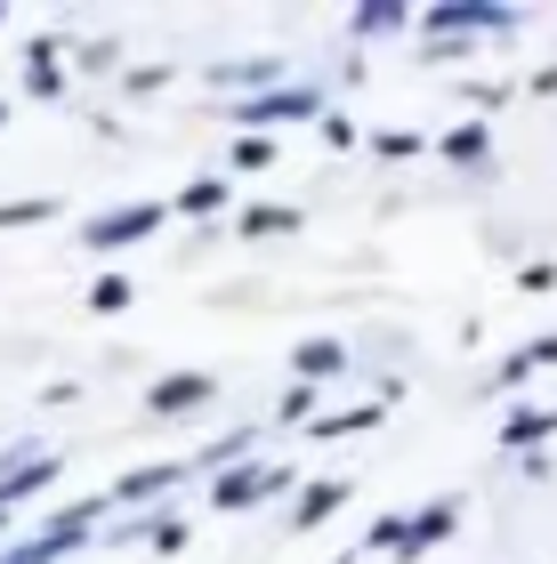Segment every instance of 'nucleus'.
Returning a JSON list of instances; mask_svg holds the SVG:
<instances>
[{"instance_id":"nucleus-17","label":"nucleus","mask_w":557,"mask_h":564,"mask_svg":"<svg viewBox=\"0 0 557 564\" xmlns=\"http://www.w3.org/2000/svg\"><path fill=\"white\" fill-rule=\"evenodd\" d=\"M549 364H557V330H542V339H525V347L510 355V364H501V388L517 395L525 379H534V371H549Z\"/></svg>"},{"instance_id":"nucleus-10","label":"nucleus","mask_w":557,"mask_h":564,"mask_svg":"<svg viewBox=\"0 0 557 564\" xmlns=\"http://www.w3.org/2000/svg\"><path fill=\"white\" fill-rule=\"evenodd\" d=\"M340 364H347V347L332 339V330H315V339L291 347V379H299V388H323V379H340Z\"/></svg>"},{"instance_id":"nucleus-28","label":"nucleus","mask_w":557,"mask_h":564,"mask_svg":"<svg viewBox=\"0 0 557 564\" xmlns=\"http://www.w3.org/2000/svg\"><path fill=\"white\" fill-rule=\"evenodd\" d=\"M162 82H170V65H138V73H130V82H121V89H130V97H154Z\"/></svg>"},{"instance_id":"nucleus-25","label":"nucleus","mask_w":557,"mask_h":564,"mask_svg":"<svg viewBox=\"0 0 557 564\" xmlns=\"http://www.w3.org/2000/svg\"><path fill=\"white\" fill-rule=\"evenodd\" d=\"M372 549H379V556H396V549H404V517H372V532H364V556H372Z\"/></svg>"},{"instance_id":"nucleus-2","label":"nucleus","mask_w":557,"mask_h":564,"mask_svg":"<svg viewBox=\"0 0 557 564\" xmlns=\"http://www.w3.org/2000/svg\"><path fill=\"white\" fill-rule=\"evenodd\" d=\"M413 24H420V33H428V41H444V48H461L469 33H510V24H517V17H510V9H501V0H437V9H420Z\"/></svg>"},{"instance_id":"nucleus-24","label":"nucleus","mask_w":557,"mask_h":564,"mask_svg":"<svg viewBox=\"0 0 557 564\" xmlns=\"http://www.w3.org/2000/svg\"><path fill=\"white\" fill-rule=\"evenodd\" d=\"M275 153H283L275 138H259V130H243V138H235V153H226V162H235V170H267Z\"/></svg>"},{"instance_id":"nucleus-8","label":"nucleus","mask_w":557,"mask_h":564,"mask_svg":"<svg viewBox=\"0 0 557 564\" xmlns=\"http://www.w3.org/2000/svg\"><path fill=\"white\" fill-rule=\"evenodd\" d=\"M452 524H461V500H428V508H413V517H404V549H396V564H420L437 541H452Z\"/></svg>"},{"instance_id":"nucleus-12","label":"nucleus","mask_w":557,"mask_h":564,"mask_svg":"<svg viewBox=\"0 0 557 564\" xmlns=\"http://www.w3.org/2000/svg\"><path fill=\"white\" fill-rule=\"evenodd\" d=\"M549 435H557V412H549V403H510V420H501V444H510V452L534 459Z\"/></svg>"},{"instance_id":"nucleus-30","label":"nucleus","mask_w":557,"mask_h":564,"mask_svg":"<svg viewBox=\"0 0 557 564\" xmlns=\"http://www.w3.org/2000/svg\"><path fill=\"white\" fill-rule=\"evenodd\" d=\"M0 121H9V106H0Z\"/></svg>"},{"instance_id":"nucleus-14","label":"nucleus","mask_w":557,"mask_h":564,"mask_svg":"<svg viewBox=\"0 0 557 564\" xmlns=\"http://www.w3.org/2000/svg\"><path fill=\"white\" fill-rule=\"evenodd\" d=\"M340 508H347V484H340V476H315L308 492L291 500V524H299V532H315V524H332Z\"/></svg>"},{"instance_id":"nucleus-22","label":"nucleus","mask_w":557,"mask_h":564,"mask_svg":"<svg viewBox=\"0 0 557 564\" xmlns=\"http://www.w3.org/2000/svg\"><path fill=\"white\" fill-rule=\"evenodd\" d=\"M315 412H323V388H299V379H291V395L275 403V420H283V427H315Z\"/></svg>"},{"instance_id":"nucleus-27","label":"nucleus","mask_w":557,"mask_h":564,"mask_svg":"<svg viewBox=\"0 0 557 564\" xmlns=\"http://www.w3.org/2000/svg\"><path fill=\"white\" fill-rule=\"evenodd\" d=\"M469 106H476V121H485L493 106H510V82H476V89H469Z\"/></svg>"},{"instance_id":"nucleus-20","label":"nucleus","mask_w":557,"mask_h":564,"mask_svg":"<svg viewBox=\"0 0 557 564\" xmlns=\"http://www.w3.org/2000/svg\"><path fill=\"white\" fill-rule=\"evenodd\" d=\"M65 202L57 194H24V202H0V235H17V226H49Z\"/></svg>"},{"instance_id":"nucleus-5","label":"nucleus","mask_w":557,"mask_h":564,"mask_svg":"<svg viewBox=\"0 0 557 564\" xmlns=\"http://www.w3.org/2000/svg\"><path fill=\"white\" fill-rule=\"evenodd\" d=\"M283 121H323V89L315 82H283L267 97H243V130H283Z\"/></svg>"},{"instance_id":"nucleus-18","label":"nucleus","mask_w":557,"mask_h":564,"mask_svg":"<svg viewBox=\"0 0 557 564\" xmlns=\"http://www.w3.org/2000/svg\"><path fill=\"white\" fill-rule=\"evenodd\" d=\"M226 202H235V186H226V177H194V186H179V202H170V210H179V218H218Z\"/></svg>"},{"instance_id":"nucleus-6","label":"nucleus","mask_w":557,"mask_h":564,"mask_svg":"<svg viewBox=\"0 0 557 564\" xmlns=\"http://www.w3.org/2000/svg\"><path fill=\"white\" fill-rule=\"evenodd\" d=\"M186 476H194V459H154V468H130V476H114V492H106V508H146V500L179 492Z\"/></svg>"},{"instance_id":"nucleus-13","label":"nucleus","mask_w":557,"mask_h":564,"mask_svg":"<svg viewBox=\"0 0 557 564\" xmlns=\"http://www.w3.org/2000/svg\"><path fill=\"white\" fill-rule=\"evenodd\" d=\"M24 89H33V97H65V41H33V48H24Z\"/></svg>"},{"instance_id":"nucleus-16","label":"nucleus","mask_w":557,"mask_h":564,"mask_svg":"<svg viewBox=\"0 0 557 564\" xmlns=\"http://www.w3.org/2000/svg\"><path fill=\"white\" fill-rule=\"evenodd\" d=\"M211 82L218 89H243V97H267V89H283V65H275V57H243V65H218Z\"/></svg>"},{"instance_id":"nucleus-23","label":"nucleus","mask_w":557,"mask_h":564,"mask_svg":"<svg viewBox=\"0 0 557 564\" xmlns=\"http://www.w3.org/2000/svg\"><path fill=\"white\" fill-rule=\"evenodd\" d=\"M372 153H379V162H413V153H428V138L396 121V130H372Z\"/></svg>"},{"instance_id":"nucleus-21","label":"nucleus","mask_w":557,"mask_h":564,"mask_svg":"<svg viewBox=\"0 0 557 564\" xmlns=\"http://www.w3.org/2000/svg\"><path fill=\"white\" fill-rule=\"evenodd\" d=\"M130 299H138V282H130V274H97V282H89V315H121Z\"/></svg>"},{"instance_id":"nucleus-11","label":"nucleus","mask_w":557,"mask_h":564,"mask_svg":"<svg viewBox=\"0 0 557 564\" xmlns=\"http://www.w3.org/2000/svg\"><path fill=\"white\" fill-rule=\"evenodd\" d=\"M437 162H452V170H485L493 162V121H461V130H444L437 138Z\"/></svg>"},{"instance_id":"nucleus-4","label":"nucleus","mask_w":557,"mask_h":564,"mask_svg":"<svg viewBox=\"0 0 557 564\" xmlns=\"http://www.w3.org/2000/svg\"><path fill=\"white\" fill-rule=\"evenodd\" d=\"M162 218H170V202H121V210H97V218L82 226V242H89V250H130V242H146V235H162Z\"/></svg>"},{"instance_id":"nucleus-26","label":"nucleus","mask_w":557,"mask_h":564,"mask_svg":"<svg viewBox=\"0 0 557 564\" xmlns=\"http://www.w3.org/2000/svg\"><path fill=\"white\" fill-rule=\"evenodd\" d=\"M315 130H323V145H340V153L356 145V121H347V113H332V106H323V121H315Z\"/></svg>"},{"instance_id":"nucleus-15","label":"nucleus","mask_w":557,"mask_h":564,"mask_svg":"<svg viewBox=\"0 0 557 564\" xmlns=\"http://www.w3.org/2000/svg\"><path fill=\"white\" fill-rule=\"evenodd\" d=\"M299 218H308L299 202H250V210L235 218V235H243V242H267V235H291Z\"/></svg>"},{"instance_id":"nucleus-29","label":"nucleus","mask_w":557,"mask_h":564,"mask_svg":"<svg viewBox=\"0 0 557 564\" xmlns=\"http://www.w3.org/2000/svg\"><path fill=\"white\" fill-rule=\"evenodd\" d=\"M517 282H525V291H557V267H549V259H534V267H525Z\"/></svg>"},{"instance_id":"nucleus-9","label":"nucleus","mask_w":557,"mask_h":564,"mask_svg":"<svg viewBox=\"0 0 557 564\" xmlns=\"http://www.w3.org/2000/svg\"><path fill=\"white\" fill-rule=\"evenodd\" d=\"M388 403H396V388H379V395H364V403H340V412H315V444H332V435H364V427H379L388 420Z\"/></svg>"},{"instance_id":"nucleus-19","label":"nucleus","mask_w":557,"mask_h":564,"mask_svg":"<svg viewBox=\"0 0 557 564\" xmlns=\"http://www.w3.org/2000/svg\"><path fill=\"white\" fill-rule=\"evenodd\" d=\"M404 24H413L404 0H364L356 9V41H388V33H404Z\"/></svg>"},{"instance_id":"nucleus-7","label":"nucleus","mask_w":557,"mask_h":564,"mask_svg":"<svg viewBox=\"0 0 557 564\" xmlns=\"http://www.w3.org/2000/svg\"><path fill=\"white\" fill-rule=\"evenodd\" d=\"M211 395H218L211 371H162L154 388H146V412H154V420H179V412H202Z\"/></svg>"},{"instance_id":"nucleus-31","label":"nucleus","mask_w":557,"mask_h":564,"mask_svg":"<svg viewBox=\"0 0 557 564\" xmlns=\"http://www.w3.org/2000/svg\"><path fill=\"white\" fill-rule=\"evenodd\" d=\"M0 24H9V9H0Z\"/></svg>"},{"instance_id":"nucleus-1","label":"nucleus","mask_w":557,"mask_h":564,"mask_svg":"<svg viewBox=\"0 0 557 564\" xmlns=\"http://www.w3.org/2000/svg\"><path fill=\"white\" fill-rule=\"evenodd\" d=\"M97 517H106V492H97V500H73V508H57V517H49V524L33 532V541H24V549H9L0 564H65L73 549H89V541H97Z\"/></svg>"},{"instance_id":"nucleus-3","label":"nucleus","mask_w":557,"mask_h":564,"mask_svg":"<svg viewBox=\"0 0 557 564\" xmlns=\"http://www.w3.org/2000/svg\"><path fill=\"white\" fill-rule=\"evenodd\" d=\"M275 492H291V468L283 459H235L226 476H211V508H259V500H275Z\"/></svg>"}]
</instances>
